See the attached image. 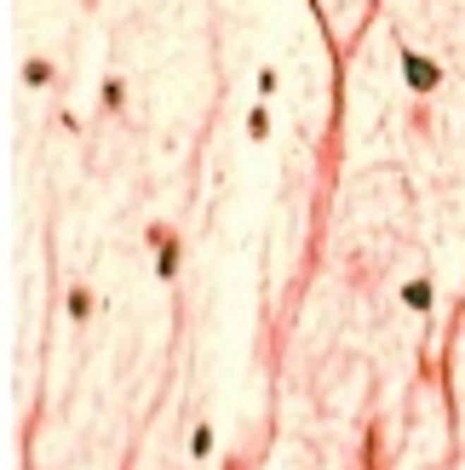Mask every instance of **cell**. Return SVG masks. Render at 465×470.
<instances>
[{
	"instance_id": "1",
	"label": "cell",
	"mask_w": 465,
	"mask_h": 470,
	"mask_svg": "<svg viewBox=\"0 0 465 470\" xmlns=\"http://www.w3.org/2000/svg\"><path fill=\"white\" fill-rule=\"evenodd\" d=\"M408 80H413V87H431L437 69H431V63H419V58H408Z\"/></svg>"
}]
</instances>
